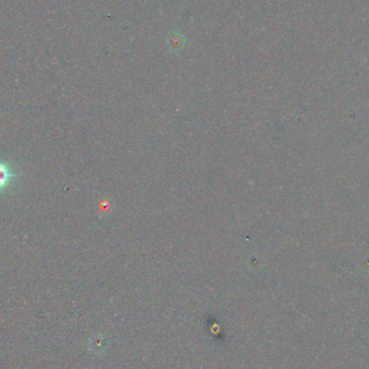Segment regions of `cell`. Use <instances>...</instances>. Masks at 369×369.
<instances>
[{
    "instance_id": "obj_1",
    "label": "cell",
    "mask_w": 369,
    "mask_h": 369,
    "mask_svg": "<svg viewBox=\"0 0 369 369\" xmlns=\"http://www.w3.org/2000/svg\"><path fill=\"white\" fill-rule=\"evenodd\" d=\"M15 176V173L11 170V167L0 160V192L11 184Z\"/></svg>"
}]
</instances>
